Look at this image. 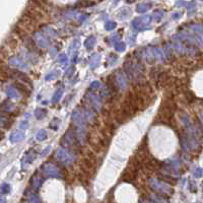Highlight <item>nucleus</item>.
<instances>
[{"label": "nucleus", "instance_id": "nucleus-1", "mask_svg": "<svg viewBox=\"0 0 203 203\" xmlns=\"http://www.w3.org/2000/svg\"><path fill=\"white\" fill-rule=\"evenodd\" d=\"M175 111H176V104L174 103V100L172 99V97H166L158 110L156 120L164 124L172 123Z\"/></svg>", "mask_w": 203, "mask_h": 203}, {"label": "nucleus", "instance_id": "nucleus-2", "mask_svg": "<svg viewBox=\"0 0 203 203\" xmlns=\"http://www.w3.org/2000/svg\"><path fill=\"white\" fill-rule=\"evenodd\" d=\"M14 86L17 89H19V91H22V94H27V96H30V91L25 87V86H24V84H22V83H19V82H17V83H14Z\"/></svg>", "mask_w": 203, "mask_h": 203}, {"label": "nucleus", "instance_id": "nucleus-3", "mask_svg": "<svg viewBox=\"0 0 203 203\" xmlns=\"http://www.w3.org/2000/svg\"><path fill=\"white\" fill-rule=\"evenodd\" d=\"M3 137H4V133L0 131V140H2V138H3Z\"/></svg>", "mask_w": 203, "mask_h": 203}]
</instances>
